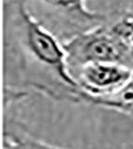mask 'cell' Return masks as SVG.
I'll return each instance as SVG.
<instances>
[{
    "label": "cell",
    "mask_w": 133,
    "mask_h": 149,
    "mask_svg": "<svg viewBox=\"0 0 133 149\" xmlns=\"http://www.w3.org/2000/svg\"><path fill=\"white\" fill-rule=\"evenodd\" d=\"M24 129L19 121L5 116L4 149H66L35 138Z\"/></svg>",
    "instance_id": "cell-4"
},
{
    "label": "cell",
    "mask_w": 133,
    "mask_h": 149,
    "mask_svg": "<svg viewBox=\"0 0 133 149\" xmlns=\"http://www.w3.org/2000/svg\"><path fill=\"white\" fill-rule=\"evenodd\" d=\"M110 29L123 44L133 50V13L121 18Z\"/></svg>",
    "instance_id": "cell-7"
},
{
    "label": "cell",
    "mask_w": 133,
    "mask_h": 149,
    "mask_svg": "<svg viewBox=\"0 0 133 149\" xmlns=\"http://www.w3.org/2000/svg\"><path fill=\"white\" fill-rule=\"evenodd\" d=\"M21 61L5 65V105L34 91L55 102L82 104L81 91L72 77L63 45L29 12L18 6Z\"/></svg>",
    "instance_id": "cell-1"
},
{
    "label": "cell",
    "mask_w": 133,
    "mask_h": 149,
    "mask_svg": "<svg viewBox=\"0 0 133 149\" xmlns=\"http://www.w3.org/2000/svg\"><path fill=\"white\" fill-rule=\"evenodd\" d=\"M40 1L70 14L73 19H76L86 24H90L91 22H98L103 20V17L91 11L87 7L86 0H40Z\"/></svg>",
    "instance_id": "cell-6"
},
{
    "label": "cell",
    "mask_w": 133,
    "mask_h": 149,
    "mask_svg": "<svg viewBox=\"0 0 133 149\" xmlns=\"http://www.w3.org/2000/svg\"><path fill=\"white\" fill-rule=\"evenodd\" d=\"M62 45L71 76L85 65L96 63H119L133 69V50L110 28L97 26L80 32Z\"/></svg>",
    "instance_id": "cell-2"
},
{
    "label": "cell",
    "mask_w": 133,
    "mask_h": 149,
    "mask_svg": "<svg viewBox=\"0 0 133 149\" xmlns=\"http://www.w3.org/2000/svg\"><path fill=\"white\" fill-rule=\"evenodd\" d=\"M133 69L112 63H89L72 74L81 91L82 104L89 98L112 95L130 80Z\"/></svg>",
    "instance_id": "cell-3"
},
{
    "label": "cell",
    "mask_w": 133,
    "mask_h": 149,
    "mask_svg": "<svg viewBox=\"0 0 133 149\" xmlns=\"http://www.w3.org/2000/svg\"><path fill=\"white\" fill-rule=\"evenodd\" d=\"M122 149H133V143H130L127 144V146H124Z\"/></svg>",
    "instance_id": "cell-8"
},
{
    "label": "cell",
    "mask_w": 133,
    "mask_h": 149,
    "mask_svg": "<svg viewBox=\"0 0 133 149\" xmlns=\"http://www.w3.org/2000/svg\"><path fill=\"white\" fill-rule=\"evenodd\" d=\"M84 104L116 111L133 118V76L117 92L105 97L89 98L85 100Z\"/></svg>",
    "instance_id": "cell-5"
}]
</instances>
